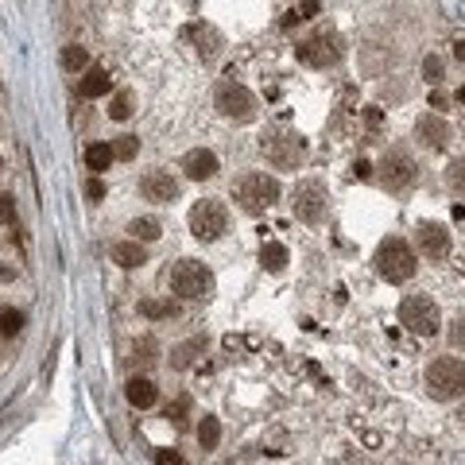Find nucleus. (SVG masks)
Returning <instances> with one entry per match:
<instances>
[{"instance_id":"nucleus-30","label":"nucleus","mask_w":465,"mask_h":465,"mask_svg":"<svg viewBox=\"0 0 465 465\" xmlns=\"http://www.w3.org/2000/svg\"><path fill=\"white\" fill-rule=\"evenodd\" d=\"M136 151H140V140H136V136H116L113 159H136Z\"/></svg>"},{"instance_id":"nucleus-18","label":"nucleus","mask_w":465,"mask_h":465,"mask_svg":"<svg viewBox=\"0 0 465 465\" xmlns=\"http://www.w3.org/2000/svg\"><path fill=\"white\" fill-rule=\"evenodd\" d=\"M202 349H206V338H190L183 341V345L171 349V368H190L194 361L202 357Z\"/></svg>"},{"instance_id":"nucleus-34","label":"nucleus","mask_w":465,"mask_h":465,"mask_svg":"<svg viewBox=\"0 0 465 465\" xmlns=\"http://www.w3.org/2000/svg\"><path fill=\"white\" fill-rule=\"evenodd\" d=\"M450 345L465 349V318H457V322L450 326Z\"/></svg>"},{"instance_id":"nucleus-28","label":"nucleus","mask_w":465,"mask_h":465,"mask_svg":"<svg viewBox=\"0 0 465 465\" xmlns=\"http://www.w3.org/2000/svg\"><path fill=\"white\" fill-rule=\"evenodd\" d=\"M140 314H144V318H171V314H174V303H163V299H144V303H140Z\"/></svg>"},{"instance_id":"nucleus-2","label":"nucleus","mask_w":465,"mask_h":465,"mask_svg":"<svg viewBox=\"0 0 465 465\" xmlns=\"http://www.w3.org/2000/svg\"><path fill=\"white\" fill-rule=\"evenodd\" d=\"M233 198H237V206H241L244 214L256 217V214H264L272 202H279V183L264 171H252V174H244V179H237Z\"/></svg>"},{"instance_id":"nucleus-9","label":"nucleus","mask_w":465,"mask_h":465,"mask_svg":"<svg viewBox=\"0 0 465 465\" xmlns=\"http://www.w3.org/2000/svg\"><path fill=\"white\" fill-rule=\"evenodd\" d=\"M214 109L225 116V120H252L256 116V97L244 90L241 82H221L214 90Z\"/></svg>"},{"instance_id":"nucleus-37","label":"nucleus","mask_w":465,"mask_h":465,"mask_svg":"<svg viewBox=\"0 0 465 465\" xmlns=\"http://www.w3.org/2000/svg\"><path fill=\"white\" fill-rule=\"evenodd\" d=\"M349 174H353V179H368V174H373V167H368L365 159H357V163H353V171H349Z\"/></svg>"},{"instance_id":"nucleus-36","label":"nucleus","mask_w":465,"mask_h":465,"mask_svg":"<svg viewBox=\"0 0 465 465\" xmlns=\"http://www.w3.org/2000/svg\"><path fill=\"white\" fill-rule=\"evenodd\" d=\"M155 461H159V465H186L183 457L174 454V450H159V454H155Z\"/></svg>"},{"instance_id":"nucleus-32","label":"nucleus","mask_w":465,"mask_h":465,"mask_svg":"<svg viewBox=\"0 0 465 465\" xmlns=\"http://www.w3.org/2000/svg\"><path fill=\"white\" fill-rule=\"evenodd\" d=\"M186 411H190V399L179 396L171 407H167V419H171V423H186Z\"/></svg>"},{"instance_id":"nucleus-31","label":"nucleus","mask_w":465,"mask_h":465,"mask_svg":"<svg viewBox=\"0 0 465 465\" xmlns=\"http://www.w3.org/2000/svg\"><path fill=\"white\" fill-rule=\"evenodd\" d=\"M155 353H159V345L151 338L136 341V361H140V365H155Z\"/></svg>"},{"instance_id":"nucleus-15","label":"nucleus","mask_w":465,"mask_h":465,"mask_svg":"<svg viewBox=\"0 0 465 465\" xmlns=\"http://www.w3.org/2000/svg\"><path fill=\"white\" fill-rule=\"evenodd\" d=\"M183 171L190 174V179H198V183H206V179L217 174V155L209 148H194L183 155Z\"/></svg>"},{"instance_id":"nucleus-17","label":"nucleus","mask_w":465,"mask_h":465,"mask_svg":"<svg viewBox=\"0 0 465 465\" xmlns=\"http://www.w3.org/2000/svg\"><path fill=\"white\" fill-rule=\"evenodd\" d=\"M125 396H128V403H132V407H151L159 391H155V384H151L148 376H132V380L125 384Z\"/></svg>"},{"instance_id":"nucleus-29","label":"nucleus","mask_w":465,"mask_h":465,"mask_svg":"<svg viewBox=\"0 0 465 465\" xmlns=\"http://www.w3.org/2000/svg\"><path fill=\"white\" fill-rule=\"evenodd\" d=\"M423 78H426L431 85H438L442 78H446V62H442L438 55H426V58H423Z\"/></svg>"},{"instance_id":"nucleus-19","label":"nucleus","mask_w":465,"mask_h":465,"mask_svg":"<svg viewBox=\"0 0 465 465\" xmlns=\"http://www.w3.org/2000/svg\"><path fill=\"white\" fill-rule=\"evenodd\" d=\"M113 264L140 268V264H148V252H144V244H136V241H120V244H113Z\"/></svg>"},{"instance_id":"nucleus-20","label":"nucleus","mask_w":465,"mask_h":465,"mask_svg":"<svg viewBox=\"0 0 465 465\" xmlns=\"http://www.w3.org/2000/svg\"><path fill=\"white\" fill-rule=\"evenodd\" d=\"M109 163H113V144H90L85 148V167L93 171V179H101L109 171Z\"/></svg>"},{"instance_id":"nucleus-16","label":"nucleus","mask_w":465,"mask_h":465,"mask_svg":"<svg viewBox=\"0 0 465 465\" xmlns=\"http://www.w3.org/2000/svg\"><path fill=\"white\" fill-rule=\"evenodd\" d=\"M109 85H113L109 70L90 67L82 78H78V97H85V101H93V97H105V93H109Z\"/></svg>"},{"instance_id":"nucleus-25","label":"nucleus","mask_w":465,"mask_h":465,"mask_svg":"<svg viewBox=\"0 0 465 465\" xmlns=\"http://www.w3.org/2000/svg\"><path fill=\"white\" fill-rule=\"evenodd\" d=\"M20 330H24V310L0 307V338H16Z\"/></svg>"},{"instance_id":"nucleus-39","label":"nucleus","mask_w":465,"mask_h":465,"mask_svg":"<svg viewBox=\"0 0 465 465\" xmlns=\"http://www.w3.org/2000/svg\"><path fill=\"white\" fill-rule=\"evenodd\" d=\"M454 58H461V62H465V39L454 43Z\"/></svg>"},{"instance_id":"nucleus-22","label":"nucleus","mask_w":465,"mask_h":465,"mask_svg":"<svg viewBox=\"0 0 465 465\" xmlns=\"http://www.w3.org/2000/svg\"><path fill=\"white\" fill-rule=\"evenodd\" d=\"M217 442H221V423H217L214 415H202V423H198V446L202 450H217Z\"/></svg>"},{"instance_id":"nucleus-11","label":"nucleus","mask_w":465,"mask_h":465,"mask_svg":"<svg viewBox=\"0 0 465 465\" xmlns=\"http://www.w3.org/2000/svg\"><path fill=\"white\" fill-rule=\"evenodd\" d=\"M225 225H229V209H225V202H217V198H206L190 209V233L198 237V241H217V237L225 233Z\"/></svg>"},{"instance_id":"nucleus-27","label":"nucleus","mask_w":465,"mask_h":465,"mask_svg":"<svg viewBox=\"0 0 465 465\" xmlns=\"http://www.w3.org/2000/svg\"><path fill=\"white\" fill-rule=\"evenodd\" d=\"M446 186L454 194H465V159H454V163L446 167Z\"/></svg>"},{"instance_id":"nucleus-38","label":"nucleus","mask_w":465,"mask_h":465,"mask_svg":"<svg viewBox=\"0 0 465 465\" xmlns=\"http://www.w3.org/2000/svg\"><path fill=\"white\" fill-rule=\"evenodd\" d=\"M365 120H368V128H380V120H384V116H380V109H368V113H365Z\"/></svg>"},{"instance_id":"nucleus-33","label":"nucleus","mask_w":465,"mask_h":465,"mask_svg":"<svg viewBox=\"0 0 465 465\" xmlns=\"http://www.w3.org/2000/svg\"><path fill=\"white\" fill-rule=\"evenodd\" d=\"M0 225H16V198L0 194Z\"/></svg>"},{"instance_id":"nucleus-35","label":"nucleus","mask_w":465,"mask_h":465,"mask_svg":"<svg viewBox=\"0 0 465 465\" xmlns=\"http://www.w3.org/2000/svg\"><path fill=\"white\" fill-rule=\"evenodd\" d=\"M85 198L101 202V198H105V183H101V179H90V183H85Z\"/></svg>"},{"instance_id":"nucleus-24","label":"nucleus","mask_w":465,"mask_h":465,"mask_svg":"<svg viewBox=\"0 0 465 465\" xmlns=\"http://www.w3.org/2000/svg\"><path fill=\"white\" fill-rule=\"evenodd\" d=\"M128 233H132L136 244H140V241H155V237H159V221H155V217H132V221H128Z\"/></svg>"},{"instance_id":"nucleus-23","label":"nucleus","mask_w":465,"mask_h":465,"mask_svg":"<svg viewBox=\"0 0 465 465\" xmlns=\"http://www.w3.org/2000/svg\"><path fill=\"white\" fill-rule=\"evenodd\" d=\"M62 67H67L70 74L85 70V67H90V50H85V47H78V43H67V47H62Z\"/></svg>"},{"instance_id":"nucleus-21","label":"nucleus","mask_w":465,"mask_h":465,"mask_svg":"<svg viewBox=\"0 0 465 465\" xmlns=\"http://www.w3.org/2000/svg\"><path fill=\"white\" fill-rule=\"evenodd\" d=\"M287 249H283V244H275V241H268L264 249H260V264L268 268V272H283V268H287Z\"/></svg>"},{"instance_id":"nucleus-13","label":"nucleus","mask_w":465,"mask_h":465,"mask_svg":"<svg viewBox=\"0 0 465 465\" xmlns=\"http://www.w3.org/2000/svg\"><path fill=\"white\" fill-rule=\"evenodd\" d=\"M140 194L148 202H174L179 198V183H174L167 171H148L140 179Z\"/></svg>"},{"instance_id":"nucleus-41","label":"nucleus","mask_w":465,"mask_h":465,"mask_svg":"<svg viewBox=\"0 0 465 465\" xmlns=\"http://www.w3.org/2000/svg\"><path fill=\"white\" fill-rule=\"evenodd\" d=\"M457 101H461V105H465V85H461V90H457Z\"/></svg>"},{"instance_id":"nucleus-5","label":"nucleus","mask_w":465,"mask_h":465,"mask_svg":"<svg viewBox=\"0 0 465 465\" xmlns=\"http://www.w3.org/2000/svg\"><path fill=\"white\" fill-rule=\"evenodd\" d=\"M171 291L183 299H209L214 295V272L202 260H179L171 268Z\"/></svg>"},{"instance_id":"nucleus-8","label":"nucleus","mask_w":465,"mask_h":465,"mask_svg":"<svg viewBox=\"0 0 465 465\" xmlns=\"http://www.w3.org/2000/svg\"><path fill=\"white\" fill-rule=\"evenodd\" d=\"M380 183H384V190H391V194H403V190H411L415 186V159H411V151H403V148H391V151H384V159H380Z\"/></svg>"},{"instance_id":"nucleus-40","label":"nucleus","mask_w":465,"mask_h":465,"mask_svg":"<svg viewBox=\"0 0 465 465\" xmlns=\"http://www.w3.org/2000/svg\"><path fill=\"white\" fill-rule=\"evenodd\" d=\"M12 279V268H0V283H8Z\"/></svg>"},{"instance_id":"nucleus-26","label":"nucleus","mask_w":465,"mask_h":465,"mask_svg":"<svg viewBox=\"0 0 465 465\" xmlns=\"http://www.w3.org/2000/svg\"><path fill=\"white\" fill-rule=\"evenodd\" d=\"M109 116H113V120H128V116H132V93L128 90L116 93V97L109 101Z\"/></svg>"},{"instance_id":"nucleus-12","label":"nucleus","mask_w":465,"mask_h":465,"mask_svg":"<svg viewBox=\"0 0 465 465\" xmlns=\"http://www.w3.org/2000/svg\"><path fill=\"white\" fill-rule=\"evenodd\" d=\"M415 244L423 256L431 260H446L450 256V229L442 221H419L415 225Z\"/></svg>"},{"instance_id":"nucleus-7","label":"nucleus","mask_w":465,"mask_h":465,"mask_svg":"<svg viewBox=\"0 0 465 465\" xmlns=\"http://www.w3.org/2000/svg\"><path fill=\"white\" fill-rule=\"evenodd\" d=\"M326 206H330V190H326L322 179H303V183L295 186V194H291V209H295V217L307 221V225L322 221Z\"/></svg>"},{"instance_id":"nucleus-3","label":"nucleus","mask_w":465,"mask_h":465,"mask_svg":"<svg viewBox=\"0 0 465 465\" xmlns=\"http://www.w3.org/2000/svg\"><path fill=\"white\" fill-rule=\"evenodd\" d=\"M376 272L384 275L388 283H407L411 275H415V252H411V244L403 241V237H388V241H380V249H376Z\"/></svg>"},{"instance_id":"nucleus-1","label":"nucleus","mask_w":465,"mask_h":465,"mask_svg":"<svg viewBox=\"0 0 465 465\" xmlns=\"http://www.w3.org/2000/svg\"><path fill=\"white\" fill-rule=\"evenodd\" d=\"M260 148H264V155L272 159L279 171H299V167L307 163V140H303L295 128H272V132H264Z\"/></svg>"},{"instance_id":"nucleus-14","label":"nucleus","mask_w":465,"mask_h":465,"mask_svg":"<svg viewBox=\"0 0 465 465\" xmlns=\"http://www.w3.org/2000/svg\"><path fill=\"white\" fill-rule=\"evenodd\" d=\"M415 136H419V140H423L431 151H438V148H446V140H450V125L442 120L438 113H423V116L415 120Z\"/></svg>"},{"instance_id":"nucleus-4","label":"nucleus","mask_w":465,"mask_h":465,"mask_svg":"<svg viewBox=\"0 0 465 465\" xmlns=\"http://www.w3.org/2000/svg\"><path fill=\"white\" fill-rule=\"evenodd\" d=\"M426 391L434 399H461L465 396V361L461 357H438L426 368Z\"/></svg>"},{"instance_id":"nucleus-6","label":"nucleus","mask_w":465,"mask_h":465,"mask_svg":"<svg viewBox=\"0 0 465 465\" xmlns=\"http://www.w3.org/2000/svg\"><path fill=\"white\" fill-rule=\"evenodd\" d=\"M399 322L411 333H419V338H434V333L442 330V314H438L431 295H407V299L399 303Z\"/></svg>"},{"instance_id":"nucleus-10","label":"nucleus","mask_w":465,"mask_h":465,"mask_svg":"<svg viewBox=\"0 0 465 465\" xmlns=\"http://www.w3.org/2000/svg\"><path fill=\"white\" fill-rule=\"evenodd\" d=\"M295 55H299L303 67L326 70V67H333V62L341 58V39L333 32H314L310 39H303L299 47H295Z\"/></svg>"}]
</instances>
